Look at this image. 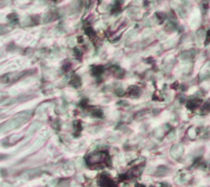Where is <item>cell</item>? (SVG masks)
Returning a JSON list of instances; mask_svg holds the SVG:
<instances>
[{"mask_svg":"<svg viewBox=\"0 0 210 187\" xmlns=\"http://www.w3.org/2000/svg\"><path fill=\"white\" fill-rule=\"evenodd\" d=\"M85 34L90 39H94V38L96 37V33L91 26H87L85 28Z\"/></svg>","mask_w":210,"mask_h":187,"instance_id":"obj_1","label":"cell"},{"mask_svg":"<svg viewBox=\"0 0 210 187\" xmlns=\"http://www.w3.org/2000/svg\"><path fill=\"white\" fill-rule=\"evenodd\" d=\"M102 71H103V67H95L94 68V70H93V73L94 75H99L100 73H102Z\"/></svg>","mask_w":210,"mask_h":187,"instance_id":"obj_2","label":"cell"},{"mask_svg":"<svg viewBox=\"0 0 210 187\" xmlns=\"http://www.w3.org/2000/svg\"><path fill=\"white\" fill-rule=\"evenodd\" d=\"M156 16H157L158 17V19L160 21V22H163V21L165 20V18H166V15L163 14V13H158L156 14Z\"/></svg>","mask_w":210,"mask_h":187,"instance_id":"obj_3","label":"cell"},{"mask_svg":"<svg viewBox=\"0 0 210 187\" xmlns=\"http://www.w3.org/2000/svg\"><path fill=\"white\" fill-rule=\"evenodd\" d=\"M78 42H80V43H81V42H83V39H82L81 36L78 37Z\"/></svg>","mask_w":210,"mask_h":187,"instance_id":"obj_4","label":"cell"}]
</instances>
